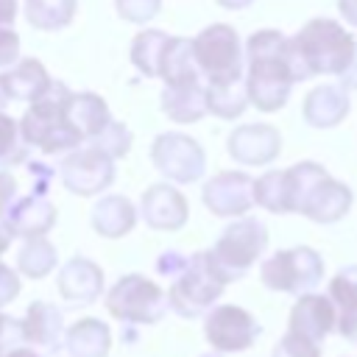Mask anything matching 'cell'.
Returning <instances> with one entry per match:
<instances>
[{
  "mask_svg": "<svg viewBox=\"0 0 357 357\" xmlns=\"http://www.w3.org/2000/svg\"><path fill=\"white\" fill-rule=\"evenodd\" d=\"M337 11L351 28H357V0H337Z\"/></svg>",
  "mask_w": 357,
  "mask_h": 357,
  "instance_id": "43",
  "label": "cell"
},
{
  "mask_svg": "<svg viewBox=\"0 0 357 357\" xmlns=\"http://www.w3.org/2000/svg\"><path fill=\"white\" fill-rule=\"evenodd\" d=\"M201 198L212 215L240 218L254 206V178L243 170H223L204 184Z\"/></svg>",
  "mask_w": 357,
  "mask_h": 357,
  "instance_id": "12",
  "label": "cell"
},
{
  "mask_svg": "<svg viewBox=\"0 0 357 357\" xmlns=\"http://www.w3.org/2000/svg\"><path fill=\"white\" fill-rule=\"evenodd\" d=\"M20 326H22L25 346L36 349L39 354H53L64 346V315L50 301H42V298L31 301Z\"/></svg>",
  "mask_w": 357,
  "mask_h": 357,
  "instance_id": "14",
  "label": "cell"
},
{
  "mask_svg": "<svg viewBox=\"0 0 357 357\" xmlns=\"http://www.w3.org/2000/svg\"><path fill=\"white\" fill-rule=\"evenodd\" d=\"M92 229L100 237H123L137 226V209L126 195H103L95 206H92Z\"/></svg>",
  "mask_w": 357,
  "mask_h": 357,
  "instance_id": "24",
  "label": "cell"
},
{
  "mask_svg": "<svg viewBox=\"0 0 357 357\" xmlns=\"http://www.w3.org/2000/svg\"><path fill=\"white\" fill-rule=\"evenodd\" d=\"M14 198H17V178L8 170H0V218L6 215Z\"/></svg>",
  "mask_w": 357,
  "mask_h": 357,
  "instance_id": "41",
  "label": "cell"
},
{
  "mask_svg": "<svg viewBox=\"0 0 357 357\" xmlns=\"http://www.w3.org/2000/svg\"><path fill=\"white\" fill-rule=\"evenodd\" d=\"M259 279L265 287L279 290V293H290V296L312 293L324 279V259L310 245L284 248L262 259Z\"/></svg>",
  "mask_w": 357,
  "mask_h": 357,
  "instance_id": "8",
  "label": "cell"
},
{
  "mask_svg": "<svg viewBox=\"0 0 357 357\" xmlns=\"http://www.w3.org/2000/svg\"><path fill=\"white\" fill-rule=\"evenodd\" d=\"M337 312L329 296H318V293H301L298 301L290 310V332L321 343L332 329H335Z\"/></svg>",
  "mask_w": 357,
  "mask_h": 357,
  "instance_id": "17",
  "label": "cell"
},
{
  "mask_svg": "<svg viewBox=\"0 0 357 357\" xmlns=\"http://www.w3.org/2000/svg\"><path fill=\"white\" fill-rule=\"evenodd\" d=\"M114 8L117 14L126 20V22H134V25H145L148 20H153L162 8V0H114Z\"/></svg>",
  "mask_w": 357,
  "mask_h": 357,
  "instance_id": "35",
  "label": "cell"
},
{
  "mask_svg": "<svg viewBox=\"0 0 357 357\" xmlns=\"http://www.w3.org/2000/svg\"><path fill=\"white\" fill-rule=\"evenodd\" d=\"M3 103H8V100H6V98H3V92H0V109H3Z\"/></svg>",
  "mask_w": 357,
  "mask_h": 357,
  "instance_id": "48",
  "label": "cell"
},
{
  "mask_svg": "<svg viewBox=\"0 0 357 357\" xmlns=\"http://www.w3.org/2000/svg\"><path fill=\"white\" fill-rule=\"evenodd\" d=\"M28 159V142L22 139L20 123L0 109V167H14Z\"/></svg>",
  "mask_w": 357,
  "mask_h": 357,
  "instance_id": "33",
  "label": "cell"
},
{
  "mask_svg": "<svg viewBox=\"0 0 357 357\" xmlns=\"http://www.w3.org/2000/svg\"><path fill=\"white\" fill-rule=\"evenodd\" d=\"M17 20V0H0V25H14Z\"/></svg>",
  "mask_w": 357,
  "mask_h": 357,
  "instance_id": "44",
  "label": "cell"
},
{
  "mask_svg": "<svg viewBox=\"0 0 357 357\" xmlns=\"http://www.w3.org/2000/svg\"><path fill=\"white\" fill-rule=\"evenodd\" d=\"M265 248H268L265 223L257 218H240L223 229V234L209 251V262L215 265L220 279L229 284L243 279L251 271V265L262 257Z\"/></svg>",
  "mask_w": 357,
  "mask_h": 357,
  "instance_id": "4",
  "label": "cell"
},
{
  "mask_svg": "<svg viewBox=\"0 0 357 357\" xmlns=\"http://www.w3.org/2000/svg\"><path fill=\"white\" fill-rule=\"evenodd\" d=\"M349 109H351L349 89L335 86V84H324V86H315L304 98L301 114H304V123L312 128H335L337 123L346 120Z\"/></svg>",
  "mask_w": 357,
  "mask_h": 357,
  "instance_id": "21",
  "label": "cell"
},
{
  "mask_svg": "<svg viewBox=\"0 0 357 357\" xmlns=\"http://www.w3.org/2000/svg\"><path fill=\"white\" fill-rule=\"evenodd\" d=\"M165 42H167V33L165 31H156V28H148V31H142V33L134 36L128 56H131V64L137 67L139 75L159 78V61H162Z\"/></svg>",
  "mask_w": 357,
  "mask_h": 357,
  "instance_id": "31",
  "label": "cell"
},
{
  "mask_svg": "<svg viewBox=\"0 0 357 357\" xmlns=\"http://www.w3.org/2000/svg\"><path fill=\"white\" fill-rule=\"evenodd\" d=\"M254 204L273 212L287 215V190H284V170H268L254 181Z\"/></svg>",
  "mask_w": 357,
  "mask_h": 357,
  "instance_id": "32",
  "label": "cell"
},
{
  "mask_svg": "<svg viewBox=\"0 0 357 357\" xmlns=\"http://www.w3.org/2000/svg\"><path fill=\"white\" fill-rule=\"evenodd\" d=\"M329 298H332L335 312H337L335 329L343 337L357 340V265H346L332 276Z\"/></svg>",
  "mask_w": 357,
  "mask_h": 357,
  "instance_id": "22",
  "label": "cell"
},
{
  "mask_svg": "<svg viewBox=\"0 0 357 357\" xmlns=\"http://www.w3.org/2000/svg\"><path fill=\"white\" fill-rule=\"evenodd\" d=\"M229 156L245 167L271 165L282 151V134L268 123H248L229 134Z\"/></svg>",
  "mask_w": 357,
  "mask_h": 357,
  "instance_id": "13",
  "label": "cell"
},
{
  "mask_svg": "<svg viewBox=\"0 0 357 357\" xmlns=\"http://www.w3.org/2000/svg\"><path fill=\"white\" fill-rule=\"evenodd\" d=\"M139 215L156 231H178L187 223L190 204L173 184H151L142 192Z\"/></svg>",
  "mask_w": 357,
  "mask_h": 357,
  "instance_id": "15",
  "label": "cell"
},
{
  "mask_svg": "<svg viewBox=\"0 0 357 357\" xmlns=\"http://www.w3.org/2000/svg\"><path fill=\"white\" fill-rule=\"evenodd\" d=\"M112 332L100 318H81L64 329V349L70 357H106Z\"/></svg>",
  "mask_w": 357,
  "mask_h": 357,
  "instance_id": "26",
  "label": "cell"
},
{
  "mask_svg": "<svg viewBox=\"0 0 357 357\" xmlns=\"http://www.w3.org/2000/svg\"><path fill=\"white\" fill-rule=\"evenodd\" d=\"M271 357H321V346L287 329V335L273 346Z\"/></svg>",
  "mask_w": 357,
  "mask_h": 357,
  "instance_id": "36",
  "label": "cell"
},
{
  "mask_svg": "<svg viewBox=\"0 0 357 357\" xmlns=\"http://www.w3.org/2000/svg\"><path fill=\"white\" fill-rule=\"evenodd\" d=\"M50 75L39 59H17L11 67L0 73V92L6 100H20V103H33L36 98L45 95L50 86Z\"/></svg>",
  "mask_w": 357,
  "mask_h": 357,
  "instance_id": "19",
  "label": "cell"
},
{
  "mask_svg": "<svg viewBox=\"0 0 357 357\" xmlns=\"http://www.w3.org/2000/svg\"><path fill=\"white\" fill-rule=\"evenodd\" d=\"M56 287H59L61 298L73 307L95 304L103 293V271L98 262H92L86 257H73L61 265V271L56 276Z\"/></svg>",
  "mask_w": 357,
  "mask_h": 357,
  "instance_id": "16",
  "label": "cell"
},
{
  "mask_svg": "<svg viewBox=\"0 0 357 357\" xmlns=\"http://www.w3.org/2000/svg\"><path fill=\"white\" fill-rule=\"evenodd\" d=\"M351 190L343 184V181H337V178H332L329 173L310 190V195L304 198V204H301V215H307L310 220H315V223H335V220H340L349 209H351Z\"/></svg>",
  "mask_w": 357,
  "mask_h": 357,
  "instance_id": "20",
  "label": "cell"
},
{
  "mask_svg": "<svg viewBox=\"0 0 357 357\" xmlns=\"http://www.w3.org/2000/svg\"><path fill=\"white\" fill-rule=\"evenodd\" d=\"M3 218L14 237H22V240L45 237L56 226V206L45 195L31 192L25 198H14Z\"/></svg>",
  "mask_w": 357,
  "mask_h": 357,
  "instance_id": "18",
  "label": "cell"
},
{
  "mask_svg": "<svg viewBox=\"0 0 357 357\" xmlns=\"http://www.w3.org/2000/svg\"><path fill=\"white\" fill-rule=\"evenodd\" d=\"M28 176L33 181V195H47V187H50L56 173L45 162H28Z\"/></svg>",
  "mask_w": 357,
  "mask_h": 357,
  "instance_id": "40",
  "label": "cell"
},
{
  "mask_svg": "<svg viewBox=\"0 0 357 357\" xmlns=\"http://www.w3.org/2000/svg\"><path fill=\"white\" fill-rule=\"evenodd\" d=\"M20 296V276L6 262H0V307L11 304Z\"/></svg>",
  "mask_w": 357,
  "mask_h": 357,
  "instance_id": "39",
  "label": "cell"
},
{
  "mask_svg": "<svg viewBox=\"0 0 357 357\" xmlns=\"http://www.w3.org/2000/svg\"><path fill=\"white\" fill-rule=\"evenodd\" d=\"M204 335L212 351L229 354V351H245L262 335V326L248 310L237 304H215L204 315Z\"/></svg>",
  "mask_w": 357,
  "mask_h": 357,
  "instance_id": "10",
  "label": "cell"
},
{
  "mask_svg": "<svg viewBox=\"0 0 357 357\" xmlns=\"http://www.w3.org/2000/svg\"><path fill=\"white\" fill-rule=\"evenodd\" d=\"M78 0H25V20L36 31H61L73 22Z\"/></svg>",
  "mask_w": 357,
  "mask_h": 357,
  "instance_id": "29",
  "label": "cell"
},
{
  "mask_svg": "<svg viewBox=\"0 0 357 357\" xmlns=\"http://www.w3.org/2000/svg\"><path fill=\"white\" fill-rule=\"evenodd\" d=\"M159 100H162V112L173 123H198L206 114V92L201 81L165 86Z\"/></svg>",
  "mask_w": 357,
  "mask_h": 357,
  "instance_id": "25",
  "label": "cell"
},
{
  "mask_svg": "<svg viewBox=\"0 0 357 357\" xmlns=\"http://www.w3.org/2000/svg\"><path fill=\"white\" fill-rule=\"evenodd\" d=\"M290 67L296 81L312 75H340L354 56V36L329 17L310 20L293 39H287Z\"/></svg>",
  "mask_w": 357,
  "mask_h": 357,
  "instance_id": "2",
  "label": "cell"
},
{
  "mask_svg": "<svg viewBox=\"0 0 357 357\" xmlns=\"http://www.w3.org/2000/svg\"><path fill=\"white\" fill-rule=\"evenodd\" d=\"M192 59L198 73L206 78V84H223V81H237L243 75V47L240 36L231 25L226 22H212L206 25L192 42Z\"/></svg>",
  "mask_w": 357,
  "mask_h": 357,
  "instance_id": "7",
  "label": "cell"
},
{
  "mask_svg": "<svg viewBox=\"0 0 357 357\" xmlns=\"http://www.w3.org/2000/svg\"><path fill=\"white\" fill-rule=\"evenodd\" d=\"M340 86L343 89H357V39H354V56H351L349 67L340 73Z\"/></svg>",
  "mask_w": 357,
  "mask_h": 357,
  "instance_id": "42",
  "label": "cell"
},
{
  "mask_svg": "<svg viewBox=\"0 0 357 357\" xmlns=\"http://www.w3.org/2000/svg\"><path fill=\"white\" fill-rule=\"evenodd\" d=\"M159 78L165 81V86H178V84L201 81V73H198L195 59H192L190 39L167 36L165 50H162V61H159Z\"/></svg>",
  "mask_w": 357,
  "mask_h": 357,
  "instance_id": "27",
  "label": "cell"
},
{
  "mask_svg": "<svg viewBox=\"0 0 357 357\" xmlns=\"http://www.w3.org/2000/svg\"><path fill=\"white\" fill-rule=\"evenodd\" d=\"M206 112L223 117V120H234L245 112L248 106V92H245V78L237 81H223V84H206Z\"/></svg>",
  "mask_w": 357,
  "mask_h": 357,
  "instance_id": "28",
  "label": "cell"
},
{
  "mask_svg": "<svg viewBox=\"0 0 357 357\" xmlns=\"http://www.w3.org/2000/svg\"><path fill=\"white\" fill-rule=\"evenodd\" d=\"M223 287H226V282L209 262V251H198L190 257L187 268L173 279V284L167 290V304L181 318H198L215 307Z\"/></svg>",
  "mask_w": 357,
  "mask_h": 357,
  "instance_id": "5",
  "label": "cell"
},
{
  "mask_svg": "<svg viewBox=\"0 0 357 357\" xmlns=\"http://www.w3.org/2000/svg\"><path fill=\"white\" fill-rule=\"evenodd\" d=\"M20 59V33L11 25H0V70Z\"/></svg>",
  "mask_w": 357,
  "mask_h": 357,
  "instance_id": "37",
  "label": "cell"
},
{
  "mask_svg": "<svg viewBox=\"0 0 357 357\" xmlns=\"http://www.w3.org/2000/svg\"><path fill=\"white\" fill-rule=\"evenodd\" d=\"M59 262L56 245L47 237H31L17 254V271L28 279H45Z\"/></svg>",
  "mask_w": 357,
  "mask_h": 357,
  "instance_id": "30",
  "label": "cell"
},
{
  "mask_svg": "<svg viewBox=\"0 0 357 357\" xmlns=\"http://www.w3.org/2000/svg\"><path fill=\"white\" fill-rule=\"evenodd\" d=\"M61 181L75 195H98L114 181V159L98 151L95 145H78L61 162Z\"/></svg>",
  "mask_w": 357,
  "mask_h": 357,
  "instance_id": "11",
  "label": "cell"
},
{
  "mask_svg": "<svg viewBox=\"0 0 357 357\" xmlns=\"http://www.w3.org/2000/svg\"><path fill=\"white\" fill-rule=\"evenodd\" d=\"M245 59H248V73H245L248 103L257 106L259 112H279L287 103L290 89L296 84L287 53V36H282L273 28L251 33L245 42Z\"/></svg>",
  "mask_w": 357,
  "mask_h": 357,
  "instance_id": "1",
  "label": "cell"
},
{
  "mask_svg": "<svg viewBox=\"0 0 357 357\" xmlns=\"http://www.w3.org/2000/svg\"><path fill=\"white\" fill-rule=\"evenodd\" d=\"M67 117H70V123L75 126V131L81 134L84 142L95 139L112 123V112H109L106 100L95 92H70Z\"/></svg>",
  "mask_w": 357,
  "mask_h": 357,
  "instance_id": "23",
  "label": "cell"
},
{
  "mask_svg": "<svg viewBox=\"0 0 357 357\" xmlns=\"http://www.w3.org/2000/svg\"><path fill=\"white\" fill-rule=\"evenodd\" d=\"M89 145H95L98 151H103L112 159H120V156H126L131 151V131H128V126H123V123H117L112 117V123L95 139H89Z\"/></svg>",
  "mask_w": 357,
  "mask_h": 357,
  "instance_id": "34",
  "label": "cell"
},
{
  "mask_svg": "<svg viewBox=\"0 0 357 357\" xmlns=\"http://www.w3.org/2000/svg\"><path fill=\"white\" fill-rule=\"evenodd\" d=\"M201 357H223L220 351H206V354H201Z\"/></svg>",
  "mask_w": 357,
  "mask_h": 357,
  "instance_id": "47",
  "label": "cell"
},
{
  "mask_svg": "<svg viewBox=\"0 0 357 357\" xmlns=\"http://www.w3.org/2000/svg\"><path fill=\"white\" fill-rule=\"evenodd\" d=\"M167 293L142 273H126L106 293V310L128 326L159 324L167 312Z\"/></svg>",
  "mask_w": 357,
  "mask_h": 357,
  "instance_id": "6",
  "label": "cell"
},
{
  "mask_svg": "<svg viewBox=\"0 0 357 357\" xmlns=\"http://www.w3.org/2000/svg\"><path fill=\"white\" fill-rule=\"evenodd\" d=\"M187 262H190V257H184L181 251H162L159 254V259H156V271H159V276H165V279H176L184 268H187Z\"/></svg>",
  "mask_w": 357,
  "mask_h": 357,
  "instance_id": "38",
  "label": "cell"
},
{
  "mask_svg": "<svg viewBox=\"0 0 357 357\" xmlns=\"http://www.w3.org/2000/svg\"><path fill=\"white\" fill-rule=\"evenodd\" d=\"M151 162L153 167L176 184H192L206 170V153L204 148L181 131H165L151 145Z\"/></svg>",
  "mask_w": 357,
  "mask_h": 357,
  "instance_id": "9",
  "label": "cell"
},
{
  "mask_svg": "<svg viewBox=\"0 0 357 357\" xmlns=\"http://www.w3.org/2000/svg\"><path fill=\"white\" fill-rule=\"evenodd\" d=\"M67 98L70 89L61 81H50L45 95L31 103L20 120V131L28 145L39 148L42 153H64L84 145L81 134L67 117Z\"/></svg>",
  "mask_w": 357,
  "mask_h": 357,
  "instance_id": "3",
  "label": "cell"
},
{
  "mask_svg": "<svg viewBox=\"0 0 357 357\" xmlns=\"http://www.w3.org/2000/svg\"><path fill=\"white\" fill-rule=\"evenodd\" d=\"M218 6H223V8H229V11H240V8H248L254 0H215Z\"/></svg>",
  "mask_w": 357,
  "mask_h": 357,
  "instance_id": "46",
  "label": "cell"
},
{
  "mask_svg": "<svg viewBox=\"0 0 357 357\" xmlns=\"http://www.w3.org/2000/svg\"><path fill=\"white\" fill-rule=\"evenodd\" d=\"M11 229H8V223H6V218H0V254H6V248L11 245Z\"/></svg>",
  "mask_w": 357,
  "mask_h": 357,
  "instance_id": "45",
  "label": "cell"
}]
</instances>
